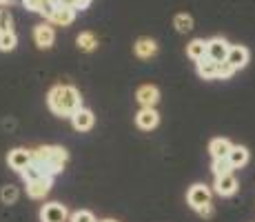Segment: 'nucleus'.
I'll return each instance as SVG.
<instances>
[{
	"mask_svg": "<svg viewBox=\"0 0 255 222\" xmlns=\"http://www.w3.org/2000/svg\"><path fill=\"white\" fill-rule=\"evenodd\" d=\"M198 73L204 80H213V78H218V62L211 60L209 56L202 58V60H198Z\"/></svg>",
	"mask_w": 255,
	"mask_h": 222,
	"instance_id": "nucleus-16",
	"label": "nucleus"
},
{
	"mask_svg": "<svg viewBox=\"0 0 255 222\" xmlns=\"http://www.w3.org/2000/svg\"><path fill=\"white\" fill-rule=\"evenodd\" d=\"M231 51V44H229L224 38H211L207 40V56L215 62H224Z\"/></svg>",
	"mask_w": 255,
	"mask_h": 222,
	"instance_id": "nucleus-4",
	"label": "nucleus"
},
{
	"mask_svg": "<svg viewBox=\"0 0 255 222\" xmlns=\"http://www.w3.org/2000/svg\"><path fill=\"white\" fill-rule=\"evenodd\" d=\"M2 31H11V16L7 9H0V33Z\"/></svg>",
	"mask_w": 255,
	"mask_h": 222,
	"instance_id": "nucleus-28",
	"label": "nucleus"
},
{
	"mask_svg": "<svg viewBox=\"0 0 255 222\" xmlns=\"http://www.w3.org/2000/svg\"><path fill=\"white\" fill-rule=\"evenodd\" d=\"M67 218H69V211L60 202H49V205H45L40 209L42 222H67Z\"/></svg>",
	"mask_w": 255,
	"mask_h": 222,
	"instance_id": "nucleus-3",
	"label": "nucleus"
},
{
	"mask_svg": "<svg viewBox=\"0 0 255 222\" xmlns=\"http://www.w3.org/2000/svg\"><path fill=\"white\" fill-rule=\"evenodd\" d=\"M73 18H76V9L71 7H62V4H58L56 11H53V16L49 18L53 24H60V27H67V24L73 22Z\"/></svg>",
	"mask_w": 255,
	"mask_h": 222,
	"instance_id": "nucleus-13",
	"label": "nucleus"
},
{
	"mask_svg": "<svg viewBox=\"0 0 255 222\" xmlns=\"http://www.w3.org/2000/svg\"><path fill=\"white\" fill-rule=\"evenodd\" d=\"M135 122H138V127L142 131H151L158 127L160 122V116L155 109H149V107H142V109L138 111V116H135Z\"/></svg>",
	"mask_w": 255,
	"mask_h": 222,
	"instance_id": "nucleus-7",
	"label": "nucleus"
},
{
	"mask_svg": "<svg viewBox=\"0 0 255 222\" xmlns=\"http://www.w3.org/2000/svg\"><path fill=\"white\" fill-rule=\"evenodd\" d=\"M186 56L195 62L202 60V58H207V40H202V38L191 40L189 44H186Z\"/></svg>",
	"mask_w": 255,
	"mask_h": 222,
	"instance_id": "nucleus-14",
	"label": "nucleus"
},
{
	"mask_svg": "<svg viewBox=\"0 0 255 222\" xmlns=\"http://www.w3.org/2000/svg\"><path fill=\"white\" fill-rule=\"evenodd\" d=\"M93 122H96V118H93V113L89 109H78L71 116V125L76 131H89L93 127Z\"/></svg>",
	"mask_w": 255,
	"mask_h": 222,
	"instance_id": "nucleus-10",
	"label": "nucleus"
},
{
	"mask_svg": "<svg viewBox=\"0 0 255 222\" xmlns=\"http://www.w3.org/2000/svg\"><path fill=\"white\" fill-rule=\"evenodd\" d=\"M40 176H42V169H40V165H36V162H31V165L22 171L24 182H31V180H36V178H40Z\"/></svg>",
	"mask_w": 255,
	"mask_h": 222,
	"instance_id": "nucleus-24",
	"label": "nucleus"
},
{
	"mask_svg": "<svg viewBox=\"0 0 255 222\" xmlns=\"http://www.w3.org/2000/svg\"><path fill=\"white\" fill-rule=\"evenodd\" d=\"M215 191H218L220 196H233L235 191H238V178L233 174L215 178Z\"/></svg>",
	"mask_w": 255,
	"mask_h": 222,
	"instance_id": "nucleus-12",
	"label": "nucleus"
},
{
	"mask_svg": "<svg viewBox=\"0 0 255 222\" xmlns=\"http://www.w3.org/2000/svg\"><path fill=\"white\" fill-rule=\"evenodd\" d=\"M173 24H175V29H178L180 33H189L191 29H193V18L186 16V13H178V16H175V20H173Z\"/></svg>",
	"mask_w": 255,
	"mask_h": 222,
	"instance_id": "nucleus-22",
	"label": "nucleus"
},
{
	"mask_svg": "<svg viewBox=\"0 0 255 222\" xmlns=\"http://www.w3.org/2000/svg\"><path fill=\"white\" fill-rule=\"evenodd\" d=\"M231 142L227 138H215L213 142L209 145V151L213 158H229V151H231Z\"/></svg>",
	"mask_w": 255,
	"mask_h": 222,
	"instance_id": "nucleus-18",
	"label": "nucleus"
},
{
	"mask_svg": "<svg viewBox=\"0 0 255 222\" xmlns=\"http://www.w3.org/2000/svg\"><path fill=\"white\" fill-rule=\"evenodd\" d=\"M71 222H98V220H96V216H93L91 211L82 209V211H76V214L71 216Z\"/></svg>",
	"mask_w": 255,
	"mask_h": 222,
	"instance_id": "nucleus-27",
	"label": "nucleus"
},
{
	"mask_svg": "<svg viewBox=\"0 0 255 222\" xmlns=\"http://www.w3.org/2000/svg\"><path fill=\"white\" fill-rule=\"evenodd\" d=\"M22 4L27 9H31V11H40L45 7V0H22Z\"/></svg>",
	"mask_w": 255,
	"mask_h": 222,
	"instance_id": "nucleus-29",
	"label": "nucleus"
},
{
	"mask_svg": "<svg viewBox=\"0 0 255 222\" xmlns=\"http://www.w3.org/2000/svg\"><path fill=\"white\" fill-rule=\"evenodd\" d=\"M91 0H58V4H62V7H71V9H87L89 7Z\"/></svg>",
	"mask_w": 255,
	"mask_h": 222,
	"instance_id": "nucleus-26",
	"label": "nucleus"
},
{
	"mask_svg": "<svg viewBox=\"0 0 255 222\" xmlns=\"http://www.w3.org/2000/svg\"><path fill=\"white\" fill-rule=\"evenodd\" d=\"M4 2H9V0H0V4H4Z\"/></svg>",
	"mask_w": 255,
	"mask_h": 222,
	"instance_id": "nucleus-31",
	"label": "nucleus"
},
{
	"mask_svg": "<svg viewBox=\"0 0 255 222\" xmlns=\"http://www.w3.org/2000/svg\"><path fill=\"white\" fill-rule=\"evenodd\" d=\"M227 62L235 69V71H238V69H242V67H247V62H249V49L235 44V47H231V51H229Z\"/></svg>",
	"mask_w": 255,
	"mask_h": 222,
	"instance_id": "nucleus-11",
	"label": "nucleus"
},
{
	"mask_svg": "<svg viewBox=\"0 0 255 222\" xmlns=\"http://www.w3.org/2000/svg\"><path fill=\"white\" fill-rule=\"evenodd\" d=\"M186 200L195 211L202 209L204 205H211V189L207 185H193L189 189V194H186Z\"/></svg>",
	"mask_w": 255,
	"mask_h": 222,
	"instance_id": "nucleus-2",
	"label": "nucleus"
},
{
	"mask_svg": "<svg viewBox=\"0 0 255 222\" xmlns=\"http://www.w3.org/2000/svg\"><path fill=\"white\" fill-rule=\"evenodd\" d=\"M158 53V44H155V40H151V38H140L138 42H135V56L138 58H151Z\"/></svg>",
	"mask_w": 255,
	"mask_h": 222,
	"instance_id": "nucleus-15",
	"label": "nucleus"
},
{
	"mask_svg": "<svg viewBox=\"0 0 255 222\" xmlns=\"http://www.w3.org/2000/svg\"><path fill=\"white\" fill-rule=\"evenodd\" d=\"M76 42H78V47H80L82 51H93V49L98 47V38L93 36L91 31H85V33H80Z\"/></svg>",
	"mask_w": 255,
	"mask_h": 222,
	"instance_id": "nucleus-19",
	"label": "nucleus"
},
{
	"mask_svg": "<svg viewBox=\"0 0 255 222\" xmlns=\"http://www.w3.org/2000/svg\"><path fill=\"white\" fill-rule=\"evenodd\" d=\"M18 198H20V191H18V187H13V185L2 187V191H0V200H2L4 205H16Z\"/></svg>",
	"mask_w": 255,
	"mask_h": 222,
	"instance_id": "nucleus-20",
	"label": "nucleus"
},
{
	"mask_svg": "<svg viewBox=\"0 0 255 222\" xmlns=\"http://www.w3.org/2000/svg\"><path fill=\"white\" fill-rule=\"evenodd\" d=\"M229 162H231L233 169H240V167L247 165V162H249V151H247V147H240V145L231 147V151H229Z\"/></svg>",
	"mask_w": 255,
	"mask_h": 222,
	"instance_id": "nucleus-17",
	"label": "nucleus"
},
{
	"mask_svg": "<svg viewBox=\"0 0 255 222\" xmlns=\"http://www.w3.org/2000/svg\"><path fill=\"white\" fill-rule=\"evenodd\" d=\"M198 214L204 216V218H211V216H213V205H204L202 209H198Z\"/></svg>",
	"mask_w": 255,
	"mask_h": 222,
	"instance_id": "nucleus-30",
	"label": "nucleus"
},
{
	"mask_svg": "<svg viewBox=\"0 0 255 222\" xmlns=\"http://www.w3.org/2000/svg\"><path fill=\"white\" fill-rule=\"evenodd\" d=\"M33 40L40 49H49L56 40V33H53V29L49 27V24H38L36 29H33Z\"/></svg>",
	"mask_w": 255,
	"mask_h": 222,
	"instance_id": "nucleus-9",
	"label": "nucleus"
},
{
	"mask_svg": "<svg viewBox=\"0 0 255 222\" xmlns=\"http://www.w3.org/2000/svg\"><path fill=\"white\" fill-rule=\"evenodd\" d=\"M105 222H116V220H105Z\"/></svg>",
	"mask_w": 255,
	"mask_h": 222,
	"instance_id": "nucleus-32",
	"label": "nucleus"
},
{
	"mask_svg": "<svg viewBox=\"0 0 255 222\" xmlns=\"http://www.w3.org/2000/svg\"><path fill=\"white\" fill-rule=\"evenodd\" d=\"M7 162H9V167H11V169H16V171H20V174H22V171L31 165V151H27V149L9 151Z\"/></svg>",
	"mask_w": 255,
	"mask_h": 222,
	"instance_id": "nucleus-8",
	"label": "nucleus"
},
{
	"mask_svg": "<svg viewBox=\"0 0 255 222\" xmlns=\"http://www.w3.org/2000/svg\"><path fill=\"white\" fill-rule=\"evenodd\" d=\"M51 185H53V178H51V176H40V178H36V180L27 182V194H29V198H33V200L45 198L49 191H51Z\"/></svg>",
	"mask_w": 255,
	"mask_h": 222,
	"instance_id": "nucleus-5",
	"label": "nucleus"
},
{
	"mask_svg": "<svg viewBox=\"0 0 255 222\" xmlns=\"http://www.w3.org/2000/svg\"><path fill=\"white\" fill-rule=\"evenodd\" d=\"M135 100H138L142 107H149V109H153V107L158 105V100H160L158 87H153V85H142L138 91H135Z\"/></svg>",
	"mask_w": 255,
	"mask_h": 222,
	"instance_id": "nucleus-6",
	"label": "nucleus"
},
{
	"mask_svg": "<svg viewBox=\"0 0 255 222\" xmlns=\"http://www.w3.org/2000/svg\"><path fill=\"white\" fill-rule=\"evenodd\" d=\"M233 73H235V69L229 65L227 60H224V62H218V78H220V80H229Z\"/></svg>",
	"mask_w": 255,
	"mask_h": 222,
	"instance_id": "nucleus-25",
	"label": "nucleus"
},
{
	"mask_svg": "<svg viewBox=\"0 0 255 222\" xmlns=\"http://www.w3.org/2000/svg\"><path fill=\"white\" fill-rule=\"evenodd\" d=\"M18 38L13 31H2L0 33V51H11L13 47H16Z\"/></svg>",
	"mask_w": 255,
	"mask_h": 222,
	"instance_id": "nucleus-23",
	"label": "nucleus"
},
{
	"mask_svg": "<svg viewBox=\"0 0 255 222\" xmlns=\"http://www.w3.org/2000/svg\"><path fill=\"white\" fill-rule=\"evenodd\" d=\"M213 174L215 178H220V176H227V174H231V162H229V158H213Z\"/></svg>",
	"mask_w": 255,
	"mask_h": 222,
	"instance_id": "nucleus-21",
	"label": "nucleus"
},
{
	"mask_svg": "<svg viewBox=\"0 0 255 222\" xmlns=\"http://www.w3.org/2000/svg\"><path fill=\"white\" fill-rule=\"evenodd\" d=\"M47 105L56 116L62 118H71L78 109H82V98L78 93L76 87L71 85H56L49 91L47 96Z\"/></svg>",
	"mask_w": 255,
	"mask_h": 222,
	"instance_id": "nucleus-1",
	"label": "nucleus"
}]
</instances>
